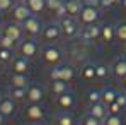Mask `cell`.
<instances>
[{
	"mask_svg": "<svg viewBox=\"0 0 126 125\" xmlns=\"http://www.w3.org/2000/svg\"><path fill=\"white\" fill-rule=\"evenodd\" d=\"M116 98H118V93H116L114 89H111V87H106L104 91H102V98H101V101H102L106 106H109L111 103L116 101Z\"/></svg>",
	"mask_w": 126,
	"mask_h": 125,
	"instance_id": "d4e9b609",
	"label": "cell"
},
{
	"mask_svg": "<svg viewBox=\"0 0 126 125\" xmlns=\"http://www.w3.org/2000/svg\"><path fill=\"white\" fill-rule=\"evenodd\" d=\"M66 91H68V82H65V81H51V93L55 96H60V94L66 93Z\"/></svg>",
	"mask_w": 126,
	"mask_h": 125,
	"instance_id": "cb8c5ba5",
	"label": "cell"
},
{
	"mask_svg": "<svg viewBox=\"0 0 126 125\" xmlns=\"http://www.w3.org/2000/svg\"><path fill=\"white\" fill-rule=\"evenodd\" d=\"M101 33H102V26L94 22V24L84 26V29L80 31V36H82V40L90 43V41H95L97 38H101Z\"/></svg>",
	"mask_w": 126,
	"mask_h": 125,
	"instance_id": "8fae6325",
	"label": "cell"
},
{
	"mask_svg": "<svg viewBox=\"0 0 126 125\" xmlns=\"http://www.w3.org/2000/svg\"><path fill=\"white\" fill-rule=\"evenodd\" d=\"M121 2H123V0H116V3H121Z\"/></svg>",
	"mask_w": 126,
	"mask_h": 125,
	"instance_id": "7dc6e473",
	"label": "cell"
},
{
	"mask_svg": "<svg viewBox=\"0 0 126 125\" xmlns=\"http://www.w3.org/2000/svg\"><path fill=\"white\" fill-rule=\"evenodd\" d=\"M10 12H12L14 22H19V24H22L24 21H27V19L32 16V12L29 10V7H27L26 3H17V5H14Z\"/></svg>",
	"mask_w": 126,
	"mask_h": 125,
	"instance_id": "7c38bea8",
	"label": "cell"
},
{
	"mask_svg": "<svg viewBox=\"0 0 126 125\" xmlns=\"http://www.w3.org/2000/svg\"><path fill=\"white\" fill-rule=\"evenodd\" d=\"M65 9H66V16L79 17L84 9V2L82 0H65Z\"/></svg>",
	"mask_w": 126,
	"mask_h": 125,
	"instance_id": "ac0fdd59",
	"label": "cell"
},
{
	"mask_svg": "<svg viewBox=\"0 0 126 125\" xmlns=\"http://www.w3.org/2000/svg\"><path fill=\"white\" fill-rule=\"evenodd\" d=\"M55 16H56V19H60V17H65L66 16V9H65V2H63V5L55 12Z\"/></svg>",
	"mask_w": 126,
	"mask_h": 125,
	"instance_id": "74e56055",
	"label": "cell"
},
{
	"mask_svg": "<svg viewBox=\"0 0 126 125\" xmlns=\"http://www.w3.org/2000/svg\"><path fill=\"white\" fill-rule=\"evenodd\" d=\"M44 98V89L38 84H31L27 87V101L29 103H41Z\"/></svg>",
	"mask_w": 126,
	"mask_h": 125,
	"instance_id": "e0dca14e",
	"label": "cell"
},
{
	"mask_svg": "<svg viewBox=\"0 0 126 125\" xmlns=\"http://www.w3.org/2000/svg\"><path fill=\"white\" fill-rule=\"evenodd\" d=\"M116 38L119 43H126V22H121L116 26Z\"/></svg>",
	"mask_w": 126,
	"mask_h": 125,
	"instance_id": "1f68e13d",
	"label": "cell"
},
{
	"mask_svg": "<svg viewBox=\"0 0 126 125\" xmlns=\"http://www.w3.org/2000/svg\"><path fill=\"white\" fill-rule=\"evenodd\" d=\"M12 7H14V2L12 0H0V12L2 14L12 10Z\"/></svg>",
	"mask_w": 126,
	"mask_h": 125,
	"instance_id": "e575fe53",
	"label": "cell"
},
{
	"mask_svg": "<svg viewBox=\"0 0 126 125\" xmlns=\"http://www.w3.org/2000/svg\"><path fill=\"white\" fill-rule=\"evenodd\" d=\"M22 29H24V34H27L29 38H38L41 36V31H43V24H41V19L38 16H31L27 21H24L21 24Z\"/></svg>",
	"mask_w": 126,
	"mask_h": 125,
	"instance_id": "5b68a950",
	"label": "cell"
},
{
	"mask_svg": "<svg viewBox=\"0 0 126 125\" xmlns=\"http://www.w3.org/2000/svg\"><path fill=\"white\" fill-rule=\"evenodd\" d=\"M26 5L34 16H39L43 10L46 9V0H26Z\"/></svg>",
	"mask_w": 126,
	"mask_h": 125,
	"instance_id": "44dd1931",
	"label": "cell"
},
{
	"mask_svg": "<svg viewBox=\"0 0 126 125\" xmlns=\"http://www.w3.org/2000/svg\"><path fill=\"white\" fill-rule=\"evenodd\" d=\"M63 2H65V0H63Z\"/></svg>",
	"mask_w": 126,
	"mask_h": 125,
	"instance_id": "681fc988",
	"label": "cell"
},
{
	"mask_svg": "<svg viewBox=\"0 0 126 125\" xmlns=\"http://www.w3.org/2000/svg\"><path fill=\"white\" fill-rule=\"evenodd\" d=\"M101 98H102V91H99V89H90L87 93V101L89 103H99Z\"/></svg>",
	"mask_w": 126,
	"mask_h": 125,
	"instance_id": "f546056e",
	"label": "cell"
},
{
	"mask_svg": "<svg viewBox=\"0 0 126 125\" xmlns=\"http://www.w3.org/2000/svg\"><path fill=\"white\" fill-rule=\"evenodd\" d=\"M17 53H19L21 57H26V58L32 60L38 53H41L38 40H36V38H27V40H22V41L17 45Z\"/></svg>",
	"mask_w": 126,
	"mask_h": 125,
	"instance_id": "3957f363",
	"label": "cell"
},
{
	"mask_svg": "<svg viewBox=\"0 0 126 125\" xmlns=\"http://www.w3.org/2000/svg\"><path fill=\"white\" fill-rule=\"evenodd\" d=\"M14 2V5H17V3H26V0H12Z\"/></svg>",
	"mask_w": 126,
	"mask_h": 125,
	"instance_id": "b9f144b4",
	"label": "cell"
},
{
	"mask_svg": "<svg viewBox=\"0 0 126 125\" xmlns=\"http://www.w3.org/2000/svg\"><path fill=\"white\" fill-rule=\"evenodd\" d=\"M0 33L2 34H5V36H9V38H12L14 41L21 43L24 38V29H22V26L19 22H7V24H3L2 27H0Z\"/></svg>",
	"mask_w": 126,
	"mask_h": 125,
	"instance_id": "52a82bcc",
	"label": "cell"
},
{
	"mask_svg": "<svg viewBox=\"0 0 126 125\" xmlns=\"http://www.w3.org/2000/svg\"><path fill=\"white\" fill-rule=\"evenodd\" d=\"M0 24H2V12H0Z\"/></svg>",
	"mask_w": 126,
	"mask_h": 125,
	"instance_id": "c3c4849f",
	"label": "cell"
},
{
	"mask_svg": "<svg viewBox=\"0 0 126 125\" xmlns=\"http://www.w3.org/2000/svg\"><path fill=\"white\" fill-rule=\"evenodd\" d=\"M80 75L84 77L85 81H92V79H95V63H85L84 67H82V70H80Z\"/></svg>",
	"mask_w": 126,
	"mask_h": 125,
	"instance_id": "603a6c76",
	"label": "cell"
},
{
	"mask_svg": "<svg viewBox=\"0 0 126 125\" xmlns=\"http://www.w3.org/2000/svg\"><path fill=\"white\" fill-rule=\"evenodd\" d=\"M16 110H17V101H14L10 96H5V98L0 101V113H2L5 118L14 117Z\"/></svg>",
	"mask_w": 126,
	"mask_h": 125,
	"instance_id": "5bb4252c",
	"label": "cell"
},
{
	"mask_svg": "<svg viewBox=\"0 0 126 125\" xmlns=\"http://www.w3.org/2000/svg\"><path fill=\"white\" fill-rule=\"evenodd\" d=\"M109 72H111L109 65H106V63H95V79L104 81V79H107Z\"/></svg>",
	"mask_w": 126,
	"mask_h": 125,
	"instance_id": "484cf974",
	"label": "cell"
},
{
	"mask_svg": "<svg viewBox=\"0 0 126 125\" xmlns=\"http://www.w3.org/2000/svg\"><path fill=\"white\" fill-rule=\"evenodd\" d=\"M41 58L46 65H62L63 58H65V53H63V48L58 45H51V43H46L41 48Z\"/></svg>",
	"mask_w": 126,
	"mask_h": 125,
	"instance_id": "6da1fadb",
	"label": "cell"
},
{
	"mask_svg": "<svg viewBox=\"0 0 126 125\" xmlns=\"http://www.w3.org/2000/svg\"><path fill=\"white\" fill-rule=\"evenodd\" d=\"M9 82L14 87H29L31 86V81H29L27 74H14L12 72L10 77H9Z\"/></svg>",
	"mask_w": 126,
	"mask_h": 125,
	"instance_id": "d6986e66",
	"label": "cell"
},
{
	"mask_svg": "<svg viewBox=\"0 0 126 125\" xmlns=\"http://www.w3.org/2000/svg\"><path fill=\"white\" fill-rule=\"evenodd\" d=\"M56 22L60 24L62 27V33L65 38H75L80 34V21L77 17H70V16H65L56 19Z\"/></svg>",
	"mask_w": 126,
	"mask_h": 125,
	"instance_id": "7a4b0ae2",
	"label": "cell"
},
{
	"mask_svg": "<svg viewBox=\"0 0 126 125\" xmlns=\"http://www.w3.org/2000/svg\"><path fill=\"white\" fill-rule=\"evenodd\" d=\"M63 5V0H46V9L51 12H56Z\"/></svg>",
	"mask_w": 126,
	"mask_h": 125,
	"instance_id": "836d02e7",
	"label": "cell"
},
{
	"mask_svg": "<svg viewBox=\"0 0 126 125\" xmlns=\"http://www.w3.org/2000/svg\"><path fill=\"white\" fill-rule=\"evenodd\" d=\"M17 45H19V43L14 41L12 38L5 36V34H0V46H3V48H10V50H16Z\"/></svg>",
	"mask_w": 126,
	"mask_h": 125,
	"instance_id": "f1b7e54d",
	"label": "cell"
},
{
	"mask_svg": "<svg viewBox=\"0 0 126 125\" xmlns=\"http://www.w3.org/2000/svg\"><path fill=\"white\" fill-rule=\"evenodd\" d=\"M99 17H101V10H99V7L84 5V9H82V12H80V16H79V21H80V24H84V26H89V24L97 22V21H99Z\"/></svg>",
	"mask_w": 126,
	"mask_h": 125,
	"instance_id": "ba28073f",
	"label": "cell"
},
{
	"mask_svg": "<svg viewBox=\"0 0 126 125\" xmlns=\"http://www.w3.org/2000/svg\"><path fill=\"white\" fill-rule=\"evenodd\" d=\"M49 79L51 81H65L70 82L75 79V69L70 65H55L49 70Z\"/></svg>",
	"mask_w": 126,
	"mask_h": 125,
	"instance_id": "277c9868",
	"label": "cell"
},
{
	"mask_svg": "<svg viewBox=\"0 0 126 125\" xmlns=\"http://www.w3.org/2000/svg\"><path fill=\"white\" fill-rule=\"evenodd\" d=\"M116 103L119 104L121 108H125L126 106V93L123 91V93H118V98H116Z\"/></svg>",
	"mask_w": 126,
	"mask_h": 125,
	"instance_id": "d590c367",
	"label": "cell"
},
{
	"mask_svg": "<svg viewBox=\"0 0 126 125\" xmlns=\"http://www.w3.org/2000/svg\"><path fill=\"white\" fill-rule=\"evenodd\" d=\"M101 38L104 40V43H109L116 38V27L112 24H104L102 26V33H101Z\"/></svg>",
	"mask_w": 126,
	"mask_h": 125,
	"instance_id": "7402d4cb",
	"label": "cell"
},
{
	"mask_svg": "<svg viewBox=\"0 0 126 125\" xmlns=\"http://www.w3.org/2000/svg\"><path fill=\"white\" fill-rule=\"evenodd\" d=\"M44 113L46 111H44V108L39 103H29L24 108V117L29 122H41L44 118Z\"/></svg>",
	"mask_w": 126,
	"mask_h": 125,
	"instance_id": "9c48e42d",
	"label": "cell"
},
{
	"mask_svg": "<svg viewBox=\"0 0 126 125\" xmlns=\"http://www.w3.org/2000/svg\"><path fill=\"white\" fill-rule=\"evenodd\" d=\"M121 5H123V9L126 10V0H123V2H121Z\"/></svg>",
	"mask_w": 126,
	"mask_h": 125,
	"instance_id": "bcb514c9",
	"label": "cell"
},
{
	"mask_svg": "<svg viewBox=\"0 0 126 125\" xmlns=\"http://www.w3.org/2000/svg\"><path fill=\"white\" fill-rule=\"evenodd\" d=\"M3 70H5V63L0 60V74H3Z\"/></svg>",
	"mask_w": 126,
	"mask_h": 125,
	"instance_id": "60d3db41",
	"label": "cell"
},
{
	"mask_svg": "<svg viewBox=\"0 0 126 125\" xmlns=\"http://www.w3.org/2000/svg\"><path fill=\"white\" fill-rule=\"evenodd\" d=\"M75 103H77V98H75V94H73V93H70V91H66V93L60 94V96H56V104L62 108L63 111H65V110L73 108Z\"/></svg>",
	"mask_w": 126,
	"mask_h": 125,
	"instance_id": "9a60e30c",
	"label": "cell"
},
{
	"mask_svg": "<svg viewBox=\"0 0 126 125\" xmlns=\"http://www.w3.org/2000/svg\"><path fill=\"white\" fill-rule=\"evenodd\" d=\"M82 125H102V122L95 117H92L90 113H85L84 118H82Z\"/></svg>",
	"mask_w": 126,
	"mask_h": 125,
	"instance_id": "d6a6232c",
	"label": "cell"
},
{
	"mask_svg": "<svg viewBox=\"0 0 126 125\" xmlns=\"http://www.w3.org/2000/svg\"><path fill=\"white\" fill-rule=\"evenodd\" d=\"M3 124H5V117L0 113V125H3Z\"/></svg>",
	"mask_w": 126,
	"mask_h": 125,
	"instance_id": "7bdbcfd3",
	"label": "cell"
},
{
	"mask_svg": "<svg viewBox=\"0 0 126 125\" xmlns=\"http://www.w3.org/2000/svg\"><path fill=\"white\" fill-rule=\"evenodd\" d=\"M5 96H7V93H3V91H0V101H2V100H3Z\"/></svg>",
	"mask_w": 126,
	"mask_h": 125,
	"instance_id": "ee69618b",
	"label": "cell"
},
{
	"mask_svg": "<svg viewBox=\"0 0 126 125\" xmlns=\"http://www.w3.org/2000/svg\"><path fill=\"white\" fill-rule=\"evenodd\" d=\"M62 36H63V33H62V27H60L58 22H49V24L43 26L41 38L44 43H55V41H58Z\"/></svg>",
	"mask_w": 126,
	"mask_h": 125,
	"instance_id": "8992f818",
	"label": "cell"
},
{
	"mask_svg": "<svg viewBox=\"0 0 126 125\" xmlns=\"http://www.w3.org/2000/svg\"><path fill=\"white\" fill-rule=\"evenodd\" d=\"M7 96H10L17 103L27 101V87H14V86H10L9 91H7Z\"/></svg>",
	"mask_w": 126,
	"mask_h": 125,
	"instance_id": "ffe728a7",
	"label": "cell"
},
{
	"mask_svg": "<svg viewBox=\"0 0 126 125\" xmlns=\"http://www.w3.org/2000/svg\"><path fill=\"white\" fill-rule=\"evenodd\" d=\"M87 113H90L92 117H95V118H99L101 122H104L106 117L109 115V108H107L102 101H99V103H90Z\"/></svg>",
	"mask_w": 126,
	"mask_h": 125,
	"instance_id": "4fadbf2b",
	"label": "cell"
},
{
	"mask_svg": "<svg viewBox=\"0 0 126 125\" xmlns=\"http://www.w3.org/2000/svg\"><path fill=\"white\" fill-rule=\"evenodd\" d=\"M123 91H125V93H126V77H125V79H123Z\"/></svg>",
	"mask_w": 126,
	"mask_h": 125,
	"instance_id": "f6af8a7d",
	"label": "cell"
},
{
	"mask_svg": "<svg viewBox=\"0 0 126 125\" xmlns=\"http://www.w3.org/2000/svg\"><path fill=\"white\" fill-rule=\"evenodd\" d=\"M84 5H90V7H101V0H82Z\"/></svg>",
	"mask_w": 126,
	"mask_h": 125,
	"instance_id": "ab89813d",
	"label": "cell"
},
{
	"mask_svg": "<svg viewBox=\"0 0 126 125\" xmlns=\"http://www.w3.org/2000/svg\"><path fill=\"white\" fill-rule=\"evenodd\" d=\"M111 72L116 79H125L126 77V57L116 58L111 65Z\"/></svg>",
	"mask_w": 126,
	"mask_h": 125,
	"instance_id": "2e32d148",
	"label": "cell"
},
{
	"mask_svg": "<svg viewBox=\"0 0 126 125\" xmlns=\"http://www.w3.org/2000/svg\"><path fill=\"white\" fill-rule=\"evenodd\" d=\"M102 125H123V120L119 115H114V113H109L106 117V120L102 122Z\"/></svg>",
	"mask_w": 126,
	"mask_h": 125,
	"instance_id": "4dcf8cb0",
	"label": "cell"
},
{
	"mask_svg": "<svg viewBox=\"0 0 126 125\" xmlns=\"http://www.w3.org/2000/svg\"><path fill=\"white\" fill-rule=\"evenodd\" d=\"M14 57H16V53H14V50H10V48H3V46H0V60L5 63V65H10V62L14 60Z\"/></svg>",
	"mask_w": 126,
	"mask_h": 125,
	"instance_id": "4316f807",
	"label": "cell"
},
{
	"mask_svg": "<svg viewBox=\"0 0 126 125\" xmlns=\"http://www.w3.org/2000/svg\"><path fill=\"white\" fill-rule=\"evenodd\" d=\"M0 34H2V33H0Z\"/></svg>",
	"mask_w": 126,
	"mask_h": 125,
	"instance_id": "f907efd6",
	"label": "cell"
},
{
	"mask_svg": "<svg viewBox=\"0 0 126 125\" xmlns=\"http://www.w3.org/2000/svg\"><path fill=\"white\" fill-rule=\"evenodd\" d=\"M116 3V0H101V7L102 9H111Z\"/></svg>",
	"mask_w": 126,
	"mask_h": 125,
	"instance_id": "f35d334b",
	"label": "cell"
},
{
	"mask_svg": "<svg viewBox=\"0 0 126 125\" xmlns=\"http://www.w3.org/2000/svg\"><path fill=\"white\" fill-rule=\"evenodd\" d=\"M107 108H109V113H114V115H119V111H121V106L116 103V101H114V103H111Z\"/></svg>",
	"mask_w": 126,
	"mask_h": 125,
	"instance_id": "8d00e7d4",
	"label": "cell"
},
{
	"mask_svg": "<svg viewBox=\"0 0 126 125\" xmlns=\"http://www.w3.org/2000/svg\"><path fill=\"white\" fill-rule=\"evenodd\" d=\"M10 70L14 74H27L31 70V60L21 55H16L14 60L10 62Z\"/></svg>",
	"mask_w": 126,
	"mask_h": 125,
	"instance_id": "30bf717a",
	"label": "cell"
},
{
	"mask_svg": "<svg viewBox=\"0 0 126 125\" xmlns=\"http://www.w3.org/2000/svg\"><path fill=\"white\" fill-rule=\"evenodd\" d=\"M56 125H75L73 122V117L66 111H60L56 115Z\"/></svg>",
	"mask_w": 126,
	"mask_h": 125,
	"instance_id": "83f0119b",
	"label": "cell"
}]
</instances>
